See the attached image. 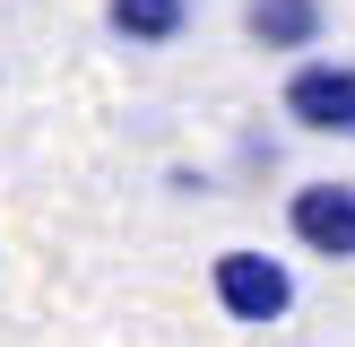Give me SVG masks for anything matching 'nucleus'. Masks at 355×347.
Here are the masks:
<instances>
[{"label": "nucleus", "mask_w": 355, "mask_h": 347, "mask_svg": "<svg viewBox=\"0 0 355 347\" xmlns=\"http://www.w3.org/2000/svg\"><path fill=\"white\" fill-rule=\"evenodd\" d=\"M329 26L321 0H243V35H252L260 52H312Z\"/></svg>", "instance_id": "nucleus-4"}, {"label": "nucleus", "mask_w": 355, "mask_h": 347, "mask_svg": "<svg viewBox=\"0 0 355 347\" xmlns=\"http://www.w3.org/2000/svg\"><path fill=\"white\" fill-rule=\"evenodd\" d=\"M286 226L304 252L321 260H355V183H304L286 200Z\"/></svg>", "instance_id": "nucleus-3"}, {"label": "nucleus", "mask_w": 355, "mask_h": 347, "mask_svg": "<svg viewBox=\"0 0 355 347\" xmlns=\"http://www.w3.org/2000/svg\"><path fill=\"white\" fill-rule=\"evenodd\" d=\"M286 121L295 130H312V139H355V61H295L286 69Z\"/></svg>", "instance_id": "nucleus-2"}, {"label": "nucleus", "mask_w": 355, "mask_h": 347, "mask_svg": "<svg viewBox=\"0 0 355 347\" xmlns=\"http://www.w3.org/2000/svg\"><path fill=\"white\" fill-rule=\"evenodd\" d=\"M104 26H113L121 44H182L191 0H104Z\"/></svg>", "instance_id": "nucleus-5"}, {"label": "nucleus", "mask_w": 355, "mask_h": 347, "mask_svg": "<svg viewBox=\"0 0 355 347\" xmlns=\"http://www.w3.org/2000/svg\"><path fill=\"white\" fill-rule=\"evenodd\" d=\"M208 287H217L225 321H243V330H269V321L295 312V269L269 260V252H252V243H234V252L208 260Z\"/></svg>", "instance_id": "nucleus-1"}]
</instances>
